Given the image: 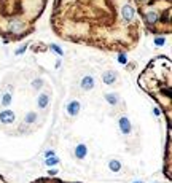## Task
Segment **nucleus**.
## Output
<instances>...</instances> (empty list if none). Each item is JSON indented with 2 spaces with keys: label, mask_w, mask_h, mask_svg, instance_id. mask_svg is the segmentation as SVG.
Instances as JSON below:
<instances>
[{
  "label": "nucleus",
  "mask_w": 172,
  "mask_h": 183,
  "mask_svg": "<svg viewBox=\"0 0 172 183\" xmlns=\"http://www.w3.org/2000/svg\"><path fill=\"white\" fill-rule=\"evenodd\" d=\"M0 121H2L3 124H11L13 121H15V113H13L11 110L0 111Z\"/></svg>",
  "instance_id": "1"
},
{
  "label": "nucleus",
  "mask_w": 172,
  "mask_h": 183,
  "mask_svg": "<svg viewBox=\"0 0 172 183\" xmlns=\"http://www.w3.org/2000/svg\"><path fill=\"white\" fill-rule=\"evenodd\" d=\"M121 15H123V19L124 21H132V18H134V8H132L131 5H124L123 10H121Z\"/></svg>",
  "instance_id": "2"
},
{
  "label": "nucleus",
  "mask_w": 172,
  "mask_h": 183,
  "mask_svg": "<svg viewBox=\"0 0 172 183\" xmlns=\"http://www.w3.org/2000/svg\"><path fill=\"white\" fill-rule=\"evenodd\" d=\"M78 111H80V102H78V101L69 102V105H67V113H69L70 116H77Z\"/></svg>",
  "instance_id": "3"
},
{
  "label": "nucleus",
  "mask_w": 172,
  "mask_h": 183,
  "mask_svg": "<svg viewBox=\"0 0 172 183\" xmlns=\"http://www.w3.org/2000/svg\"><path fill=\"white\" fill-rule=\"evenodd\" d=\"M22 29H24L22 21L15 19V21H11V22H10V32H13V34H21V32H22Z\"/></svg>",
  "instance_id": "4"
},
{
  "label": "nucleus",
  "mask_w": 172,
  "mask_h": 183,
  "mask_svg": "<svg viewBox=\"0 0 172 183\" xmlns=\"http://www.w3.org/2000/svg\"><path fill=\"white\" fill-rule=\"evenodd\" d=\"M94 88V78L92 77H85L83 80H81V89H85V91H89V89H92Z\"/></svg>",
  "instance_id": "5"
},
{
  "label": "nucleus",
  "mask_w": 172,
  "mask_h": 183,
  "mask_svg": "<svg viewBox=\"0 0 172 183\" xmlns=\"http://www.w3.org/2000/svg\"><path fill=\"white\" fill-rule=\"evenodd\" d=\"M118 124H120V131H121L123 134H129V132H131V123H129V120H128V118H124V116H123Z\"/></svg>",
  "instance_id": "6"
},
{
  "label": "nucleus",
  "mask_w": 172,
  "mask_h": 183,
  "mask_svg": "<svg viewBox=\"0 0 172 183\" xmlns=\"http://www.w3.org/2000/svg\"><path fill=\"white\" fill-rule=\"evenodd\" d=\"M86 154H88V148H86V145H78L77 148H75V156L78 158V159H83V158H86Z\"/></svg>",
  "instance_id": "7"
},
{
  "label": "nucleus",
  "mask_w": 172,
  "mask_h": 183,
  "mask_svg": "<svg viewBox=\"0 0 172 183\" xmlns=\"http://www.w3.org/2000/svg\"><path fill=\"white\" fill-rule=\"evenodd\" d=\"M116 80V73L115 72H105L104 73V83L105 84H112Z\"/></svg>",
  "instance_id": "8"
},
{
  "label": "nucleus",
  "mask_w": 172,
  "mask_h": 183,
  "mask_svg": "<svg viewBox=\"0 0 172 183\" xmlns=\"http://www.w3.org/2000/svg\"><path fill=\"white\" fill-rule=\"evenodd\" d=\"M48 104H49V97L46 94H42L40 97H38V107H40V108L48 107Z\"/></svg>",
  "instance_id": "9"
},
{
  "label": "nucleus",
  "mask_w": 172,
  "mask_h": 183,
  "mask_svg": "<svg viewBox=\"0 0 172 183\" xmlns=\"http://www.w3.org/2000/svg\"><path fill=\"white\" fill-rule=\"evenodd\" d=\"M109 167L112 169L113 172H118V171L121 169V164L118 162V161H110V162H109Z\"/></svg>",
  "instance_id": "10"
},
{
  "label": "nucleus",
  "mask_w": 172,
  "mask_h": 183,
  "mask_svg": "<svg viewBox=\"0 0 172 183\" xmlns=\"http://www.w3.org/2000/svg\"><path fill=\"white\" fill-rule=\"evenodd\" d=\"M105 99H107V102H109V104H112V105H116V104H118L116 94H107V96H105Z\"/></svg>",
  "instance_id": "11"
},
{
  "label": "nucleus",
  "mask_w": 172,
  "mask_h": 183,
  "mask_svg": "<svg viewBox=\"0 0 172 183\" xmlns=\"http://www.w3.org/2000/svg\"><path fill=\"white\" fill-rule=\"evenodd\" d=\"M147 21H148L150 24H153V22H156V21H158V15H156V13H155V11H151V13H148V15H147Z\"/></svg>",
  "instance_id": "12"
},
{
  "label": "nucleus",
  "mask_w": 172,
  "mask_h": 183,
  "mask_svg": "<svg viewBox=\"0 0 172 183\" xmlns=\"http://www.w3.org/2000/svg\"><path fill=\"white\" fill-rule=\"evenodd\" d=\"M59 162V159L56 156H48L46 158V166H56Z\"/></svg>",
  "instance_id": "13"
},
{
  "label": "nucleus",
  "mask_w": 172,
  "mask_h": 183,
  "mask_svg": "<svg viewBox=\"0 0 172 183\" xmlns=\"http://www.w3.org/2000/svg\"><path fill=\"white\" fill-rule=\"evenodd\" d=\"M37 120V115L34 113V111H30V113L27 115V116H26V123H27V124H30V123H34Z\"/></svg>",
  "instance_id": "14"
},
{
  "label": "nucleus",
  "mask_w": 172,
  "mask_h": 183,
  "mask_svg": "<svg viewBox=\"0 0 172 183\" xmlns=\"http://www.w3.org/2000/svg\"><path fill=\"white\" fill-rule=\"evenodd\" d=\"M10 102H11V96H10V94H5L3 99H2V105H3V107H8Z\"/></svg>",
  "instance_id": "15"
},
{
  "label": "nucleus",
  "mask_w": 172,
  "mask_h": 183,
  "mask_svg": "<svg viewBox=\"0 0 172 183\" xmlns=\"http://www.w3.org/2000/svg\"><path fill=\"white\" fill-rule=\"evenodd\" d=\"M118 62H120V64H126L128 62V58H126V54H120V56H118Z\"/></svg>",
  "instance_id": "16"
},
{
  "label": "nucleus",
  "mask_w": 172,
  "mask_h": 183,
  "mask_svg": "<svg viewBox=\"0 0 172 183\" xmlns=\"http://www.w3.org/2000/svg\"><path fill=\"white\" fill-rule=\"evenodd\" d=\"M51 49L54 51V53H58L59 56H62V54H64V53H62V49H61V48H59L58 45H51Z\"/></svg>",
  "instance_id": "17"
},
{
  "label": "nucleus",
  "mask_w": 172,
  "mask_h": 183,
  "mask_svg": "<svg viewBox=\"0 0 172 183\" xmlns=\"http://www.w3.org/2000/svg\"><path fill=\"white\" fill-rule=\"evenodd\" d=\"M42 83H43V81H42L40 78H38V80H34V81H32V86L38 89V88H40V86H42Z\"/></svg>",
  "instance_id": "18"
},
{
  "label": "nucleus",
  "mask_w": 172,
  "mask_h": 183,
  "mask_svg": "<svg viewBox=\"0 0 172 183\" xmlns=\"http://www.w3.org/2000/svg\"><path fill=\"white\" fill-rule=\"evenodd\" d=\"M155 43H156L158 46H161V45H164V38H161V37H158V38L155 40Z\"/></svg>",
  "instance_id": "19"
},
{
  "label": "nucleus",
  "mask_w": 172,
  "mask_h": 183,
  "mask_svg": "<svg viewBox=\"0 0 172 183\" xmlns=\"http://www.w3.org/2000/svg\"><path fill=\"white\" fill-rule=\"evenodd\" d=\"M45 156L48 158V156H54V151H53V150H48L46 153H45Z\"/></svg>",
  "instance_id": "20"
},
{
  "label": "nucleus",
  "mask_w": 172,
  "mask_h": 183,
  "mask_svg": "<svg viewBox=\"0 0 172 183\" xmlns=\"http://www.w3.org/2000/svg\"><path fill=\"white\" fill-rule=\"evenodd\" d=\"M26 48H27V46H26V45H24L22 48H19V49H16V54H21V53H24V51H26Z\"/></svg>",
  "instance_id": "21"
},
{
  "label": "nucleus",
  "mask_w": 172,
  "mask_h": 183,
  "mask_svg": "<svg viewBox=\"0 0 172 183\" xmlns=\"http://www.w3.org/2000/svg\"><path fill=\"white\" fill-rule=\"evenodd\" d=\"M48 174H49V175H56V174H58V172H56V171H54V169H51V171H48Z\"/></svg>",
  "instance_id": "22"
},
{
  "label": "nucleus",
  "mask_w": 172,
  "mask_h": 183,
  "mask_svg": "<svg viewBox=\"0 0 172 183\" xmlns=\"http://www.w3.org/2000/svg\"><path fill=\"white\" fill-rule=\"evenodd\" d=\"M134 183H142V181H134Z\"/></svg>",
  "instance_id": "23"
}]
</instances>
